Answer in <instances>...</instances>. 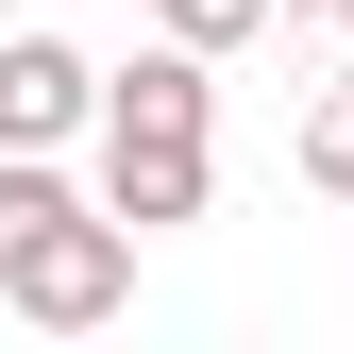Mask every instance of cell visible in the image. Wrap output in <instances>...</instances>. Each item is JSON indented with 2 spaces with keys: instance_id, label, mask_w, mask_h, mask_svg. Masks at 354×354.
Instances as JSON below:
<instances>
[{
  "instance_id": "1",
  "label": "cell",
  "mask_w": 354,
  "mask_h": 354,
  "mask_svg": "<svg viewBox=\"0 0 354 354\" xmlns=\"http://www.w3.org/2000/svg\"><path fill=\"white\" fill-rule=\"evenodd\" d=\"M84 136H102V219H118V236H169V219H203V136H219V84H203V51L169 34V51L102 68Z\"/></svg>"
},
{
  "instance_id": "2",
  "label": "cell",
  "mask_w": 354,
  "mask_h": 354,
  "mask_svg": "<svg viewBox=\"0 0 354 354\" xmlns=\"http://www.w3.org/2000/svg\"><path fill=\"white\" fill-rule=\"evenodd\" d=\"M0 304L51 321V337H84V321L136 304V236H118L102 203H68L51 152H0Z\"/></svg>"
},
{
  "instance_id": "3",
  "label": "cell",
  "mask_w": 354,
  "mask_h": 354,
  "mask_svg": "<svg viewBox=\"0 0 354 354\" xmlns=\"http://www.w3.org/2000/svg\"><path fill=\"white\" fill-rule=\"evenodd\" d=\"M84 102H102V68H84L68 34H0V152H51V136H84Z\"/></svg>"
},
{
  "instance_id": "4",
  "label": "cell",
  "mask_w": 354,
  "mask_h": 354,
  "mask_svg": "<svg viewBox=\"0 0 354 354\" xmlns=\"http://www.w3.org/2000/svg\"><path fill=\"white\" fill-rule=\"evenodd\" d=\"M304 186H321V203H354V68L321 84V118H304Z\"/></svg>"
},
{
  "instance_id": "5",
  "label": "cell",
  "mask_w": 354,
  "mask_h": 354,
  "mask_svg": "<svg viewBox=\"0 0 354 354\" xmlns=\"http://www.w3.org/2000/svg\"><path fill=\"white\" fill-rule=\"evenodd\" d=\"M152 17H169V34H186V51H236V34H253V17H270V0H152Z\"/></svg>"
},
{
  "instance_id": "6",
  "label": "cell",
  "mask_w": 354,
  "mask_h": 354,
  "mask_svg": "<svg viewBox=\"0 0 354 354\" xmlns=\"http://www.w3.org/2000/svg\"><path fill=\"white\" fill-rule=\"evenodd\" d=\"M287 34H304V68H321V84L354 68V0H287Z\"/></svg>"
}]
</instances>
